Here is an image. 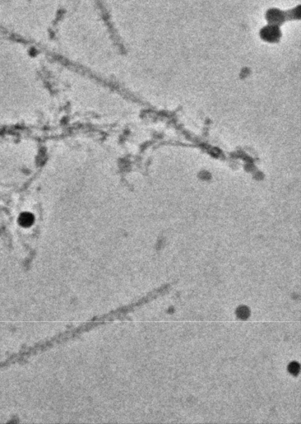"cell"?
Returning a JSON list of instances; mask_svg holds the SVG:
<instances>
[{
  "instance_id": "1",
  "label": "cell",
  "mask_w": 301,
  "mask_h": 424,
  "mask_svg": "<svg viewBox=\"0 0 301 424\" xmlns=\"http://www.w3.org/2000/svg\"><path fill=\"white\" fill-rule=\"evenodd\" d=\"M238 315L239 318L245 319L249 316V310L246 307H241L238 310Z\"/></svg>"
}]
</instances>
